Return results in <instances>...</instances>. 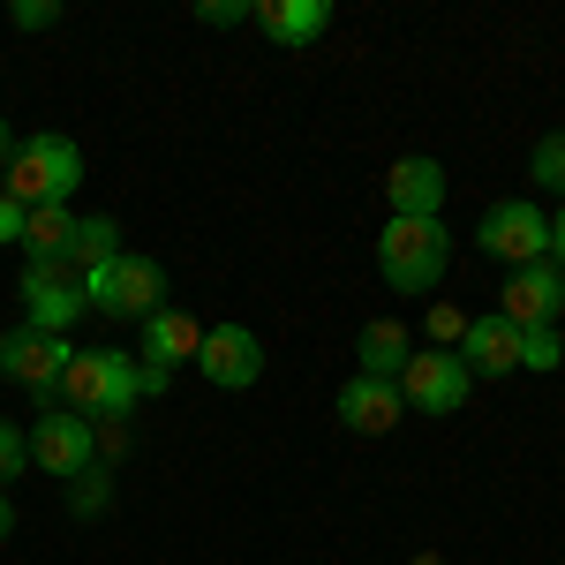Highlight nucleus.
<instances>
[{
  "mask_svg": "<svg viewBox=\"0 0 565 565\" xmlns=\"http://www.w3.org/2000/svg\"><path fill=\"white\" fill-rule=\"evenodd\" d=\"M143 399V362L121 348H76L68 377H61V407L84 423H129V407Z\"/></svg>",
  "mask_w": 565,
  "mask_h": 565,
  "instance_id": "nucleus-1",
  "label": "nucleus"
},
{
  "mask_svg": "<svg viewBox=\"0 0 565 565\" xmlns=\"http://www.w3.org/2000/svg\"><path fill=\"white\" fill-rule=\"evenodd\" d=\"M76 189H84V151H76V136H61V129L15 136V159H8V174H0V196H15L23 212H39V204H68Z\"/></svg>",
  "mask_w": 565,
  "mask_h": 565,
  "instance_id": "nucleus-2",
  "label": "nucleus"
},
{
  "mask_svg": "<svg viewBox=\"0 0 565 565\" xmlns=\"http://www.w3.org/2000/svg\"><path fill=\"white\" fill-rule=\"evenodd\" d=\"M452 264V234L445 218H385L377 234V271H385L392 295H430Z\"/></svg>",
  "mask_w": 565,
  "mask_h": 565,
  "instance_id": "nucleus-3",
  "label": "nucleus"
},
{
  "mask_svg": "<svg viewBox=\"0 0 565 565\" xmlns=\"http://www.w3.org/2000/svg\"><path fill=\"white\" fill-rule=\"evenodd\" d=\"M84 302L98 309V317H114V324H143V317H159V309L174 302V295H167V264L121 249L106 271L84 279Z\"/></svg>",
  "mask_w": 565,
  "mask_h": 565,
  "instance_id": "nucleus-4",
  "label": "nucleus"
},
{
  "mask_svg": "<svg viewBox=\"0 0 565 565\" xmlns=\"http://www.w3.org/2000/svg\"><path fill=\"white\" fill-rule=\"evenodd\" d=\"M68 362H76V348L53 340V332H31V324H8V332H0V377L23 385L39 407H61V377H68Z\"/></svg>",
  "mask_w": 565,
  "mask_h": 565,
  "instance_id": "nucleus-5",
  "label": "nucleus"
},
{
  "mask_svg": "<svg viewBox=\"0 0 565 565\" xmlns=\"http://www.w3.org/2000/svg\"><path fill=\"white\" fill-rule=\"evenodd\" d=\"M476 242H482V257H490V264L527 271V264L551 257V218H543V204H527V196H498V204L482 212Z\"/></svg>",
  "mask_w": 565,
  "mask_h": 565,
  "instance_id": "nucleus-6",
  "label": "nucleus"
},
{
  "mask_svg": "<svg viewBox=\"0 0 565 565\" xmlns=\"http://www.w3.org/2000/svg\"><path fill=\"white\" fill-rule=\"evenodd\" d=\"M15 295H23V324L31 332H53V340H68L76 324H84V279L68 271V264H23V279H15Z\"/></svg>",
  "mask_w": 565,
  "mask_h": 565,
  "instance_id": "nucleus-7",
  "label": "nucleus"
},
{
  "mask_svg": "<svg viewBox=\"0 0 565 565\" xmlns=\"http://www.w3.org/2000/svg\"><path fill=\"white\" fill-rule=\"evenodd\" d=\"M23 437H31V468H45L53 482H76L98 468V430L84 415H68V407H39V423Z\"/></svg>",
  "mask_w": 565,
  "mask_h": 565,
  "instance_id": "nucleus-8",
  "label": "nucleus"
},
{
  "mask_svg": "<svg viewBox=\"0 0 565 565\" xmlns=\"http://www.w3.org/2000/svg\"><path fill=\"white\" fill-rule=\"evenodd\" d=\"M392 385H399L407 407H423V415H460L476 377H468V362H460L452 348H415V354H407V370H399Z\"/></svg>",
  "mask_w": 565,
  "mask_h": 565,
  "instance_id": "nucleus-9",
  "label": "nucleus"
},
{
  "mask_svg": "<svg viewBox=\"0 0 565 565\" xmlns=\"http://www.w3.org/2000/svg\"><path fill=\"white\" fill-rule=\"evenodd\" d=\"M196 370H204V385H218V392H249L264 377V340L249 324H204Z\"/></svg>",
  "mask_w": 565,
  "mask_h": 565,
  "instance_id": "nucleus-10",
  "label": "nucleus"
},
{
  "mask_svg": "<svg viewBox=\"0 0 565 565\" xmlns=\"http://www.w3.org/2000/svg\"><path fill=\"white\" fill-rule=\"evenodd\" d=\"M498 317H505L513 332H543V324H558V317H565V271L551 257L527 264V271H513L505 295H498Z\"/></svg>",
  "mask_w": 565,
  "mask_h": 565,
  "instance_id": "nucleus-11",
  "label": "nucleus"
},
{
  "mask_svg": "<svg viewBox=\"0 0 565 565\" xmlns=\"http://www.w3.org/2000/svg\"><path fill=\"white\" fill-rule=\"evenodd\" d=\"M136 332H143V354H136V362L159 370V377H174L181 362H196V348H204V324H196L181 302H167L159 317H143Z\"/></svg>",
  "mask_w": 565,
  "mask_h": 565,
  "instance_id": "nucleus-12",
  "label": "nucleus"
},
{
  "mask_svg": "<svg viewBox=\"0 0 565 565\" xmlns=\"http://www.w3.org/2000/svg\"><path fill=\"white\" fill-rule=\"evenodd\" d=\"M460 362H468V377H513L521 370V332L498 317V309H482V317H468V332H460Z\"/></svg>",
  "mask_w": 565,
  "mask_h": 565,
  "instance_id": "nucleus-13",
  "label": "nucleus"
},
{
  "mask_svg": "<svg viewBox=\"0 0 565 565\" xmlns=\"http://www.w3.org/2000/svg\"><path fill=\"white\" fill-rule=\"evenodd\" d=\"M385 204H392V218H437V212H445V167H437V159H423V151L392 159Z\"/></svg>",
  "mask_w": 565,
  "mask_h": 565,
  "instance_id": "nucleus-14",
  "label": "nucleus"
},
{
  "mask_svg": "<svg viewBox=\"0 0 565 565\" xmlns=\"http://www.w3.org/2000/svg\"><path fill=\"white\" fill-rule=\"evenodd\" d=\"M399 415H407V399H399V385H392V377H362V370H354L348 385H340V423H348L354 437L399 430Z\"/></svg>",
  "mask_w": 565,
  "mask_h": 565,
  "instance_id": "nucleus-15",
  "label": "nucleus"
},
{
  "mask_svg": "<svg viewBox=\"0 0 565 565\" xmlns=\"http://www.w3.org/2000/svg\"><path fill=\"white\" fill-rule=\"evenodd\" d=\"M249 23H257L271 45H317L332 31V0H257Z\"/></svg>",
  "mask_w": 565,
  "mask_h": 565,
  "instance_id": "nucleus-16",
  "label": "nucleus"
},
{
  "mask_svg": "<svg viewBox=\"0 0 565 565\" xmlns=\"http://www.w3.org/2000/svg\"><path fill=\"white\" fill-rule=\"evenodd\" d=\"M407 354H415V332H407L399 317H370V324L354 332V370H362V377H399Z\"/></svg>",
  "mask_w": 565,
  "mask_h": 565,
  "instance_id": "nucleus-17",
  "label": "nucleus"
},
{
  "mask_svg": "<svg viewBox=\"0 0 565 565\" xmlns=\"http://www.w3.org/2000/svg\"><path fill=\"white\" fill-rule=\"evenodd\" d=\"M76 218L68 204H39L23 218V264H68V242H76Z\"/></svg>",
  "mask_w": 565,
  "mask_h": 565,
  "instance_id": "nucleus-18",
  "label": "nucleus"
},
{
  "mask_svg": "<svg viewBox=\"0 0 565 565\" xmlns=\"http://www.w3.org/2000/svg\"><path fill=\"white\" fill-rule=\"evenodd\" d=\"M121 257V218H76V242H68V271L90 279V271H106V264Z\"/></svg>",
  "mask_w": 565,
  "mask_h": 565,
  "instance_id": "nucleus-19",
  "label": "nucleus"
},
{
  "mask_svg": "<svg viewBox=\"0 0 565 565\" xmlns=\"http://www.w3.org/2000/svg\"><path fill=\"white\" fill-rule=\"evenodd\" d=\"M527 174L543 181V189H558V196H565V129H551L543 143H535V151H527Z\"/></svg>",
  "mask_w": 565,
  "mask_h": 565,
  "instance_id": "nucleus-20",
  "label": "nucleus"
},
{
  "mask_svg": "<svg viewBox=\"0 0 565 565\" xmlns=\"http://www.w3.org/2000/svg\"><path fill=\"white\" fill-rule=\"evenodd\" d=\"M558 362H565L558 324H543V332H521V370H558Z\"/></svg>",
  "mask_w": 565,
  "mask_h": 565,
  "instance_id": "nucleus-21",
  "label": "nucleus"
},
{
  "mask_svg": "<svg viewBox=\"0 0 565 565\" xmlns=\"http://www.w3.org/2000/svg\"><path fill=\"white\" fill-rule=\"evenodd\" d=\"M31 468V437H23V423H0V490Z\"/></svg>",
  "mask_w": 565,
  "mask_h": 565,
  "instance_id": "nucleus-22",
  "label": "nucleus"
},
{
  "mask_svg": "<svg viewBox=\"0 0 565 565\" xmlns=\"http://www.w3.org/2000/svg\"><path fill=\"white\" fill-rule=\"evenodd\" d=\"M249 8H257V0H204V8H196V23H212V31H234V23H249Z\"/></svg>",
  "mask_w": 565,
  "mask_h": 565,
  "instance_id": "nucleus-23",
  "label": "nucleus"
},
{
  "mask_svg": "<svg viewBox=\"0 0 565 565\" xmlns=\"http://www.w3.org/2000/svg\"><path fill=\"white\" fill-rule=\"evenodd\" d=\"M106 482H114V468H90V476H76V513H98V505H106Z\"/></svg>",
  "mask_w": 565,
  "mask_h": 565,
  "instance_id": "nucleus-24",
  "label": "nucleus"
},
{
  "mask_svg": "<svg viewBox=\"0 0 565 565\" xmlns=\"http://www.w3.org/2000/svg\"><path fill=\"white\" fill-rule=\"evenodd\" d=\"M8 15H15V31H45V23H61V8H53V0H15Z\"/></svg>",
  "mask_w": 565,
  "mask_h": 565,
  "instance_id": "nucleus-25",
  "label": "nucleus"
},
{
  "mask_svg": "<svg viewBox=\"0 0 565 565\" xmlns=\"http://www.w3.org/2000/svg\"><path fill=\"white\" fill-rule=\"evenodd\" d=\"M430 332H437L430 348H460V332H468V317H460V309H437V317H430Z\"/></svg>",
  "mask_w": 565,
  "mask_h": 565,
  "instance_id": "nucleus-26",
  "label": "nucleus"
},
{
  "mask_svg": "<svg viewBox=\"0 0 565 565\" xmlns=\"http://www.w3.org/2000/svg\"><path fill=\"white\" fill-rule=\"evenodd\" d=\"M23 204H15V196H0V242H15V249H23Z\"/></svg>",
  "mask_w": 565,
  "mask_h": 565,
  "instance_id": "nucleus-27",
  "label": "nucleus"
},
{
  "mask_svg": "<svg viewBox=\"0 0 565 565\" xmlns=\"http://www.w3.org/2000/svg\"><path fill=\"white\" fill-rule=\"evenodd\" d=\"M551 264H558V271H565V204H558V212H551Z\"/></svg>",
  "mask_w": 565,
  "mask_h": 565,
  "instance_id": "nucleus-28",
  "label": "nucleus"
},
{
  "mask_svg": "<svg viewBox=\"0 0 565 565\" xmlns=\"http://www.w3.org/2000/svg\"><path fill=\"white\" fill-rule=\"evenodd\" d=\"M15 535V505H8V490H0V543Z\"/></svg>",
  "mask_w": 565,
  "mask_h": 565,
  "instance_id": "nucleus-29",
  "label": "nucleus"
},
{
  "mask_svg": "<svg viewBox=\"0 0 565 565\" xmlns=\"http://www.w3.org/2000/svg\"><path fill=\"white\" fill-rule=\"evenodd\" d=\"M8 159H15V129L0 121V174H8Z\"/></svg>",
  "mask_w": 565,
  "mask_h": 565,
  "instance_id": "nucleus-30",
  "label": "nucleus"
},
{
  "mask_svg": "<svg viewBox=\"0 0 565 565\" xmlns=\"http://www.w3.org/2000/svg\"><path fill=\"white\" fill-rule=\"evenodd\" d=\"M415 565H445V558H437V551H423V558H415Z\"/></svg>",
  "mask_w": 565,
  "mask_h": 565,
  "instance_id": "nucleus-31",
  "label": "nucleus"
}]
</instances>
